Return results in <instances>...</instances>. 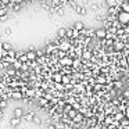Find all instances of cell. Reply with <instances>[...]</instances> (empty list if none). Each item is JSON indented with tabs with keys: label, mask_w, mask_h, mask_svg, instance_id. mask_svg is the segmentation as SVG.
<instances>
[{
	"label": "cell",
	"mask_w": 129,
	"mask_h": 129,
	"mask_svg": "<svg viewBox=\"0 0 129 129\" xmlns=\"http://www.w3.org/2000/svg\"><path fill=\"white\" fill-rule=\"evenodd\" d=\"M72 31H74L72 26H71V28H67V38H72Z\"/></svg>",
	"instance_id": "obj_24"
},
{
	"label": "cell",
	"mask_w": 129,
	"mask_h": 129,
	"mask_svg": "<svg viewBox=\"0 0 129 129\" xmlns=\"http://www.w3.org/2000/svg\"><path fill=\"white\" fill-rule=\"evenodd\" d=\"M76 114H78V112H76V110H70V111H68V115H70V118H74Z\"/></svg>",
	"instance_id": "obj_23"
},
{
	"label": "cell",
	"mask_w": 129,
	"mask_h": 129,
	"mask_svg": "<svg viewBox=\"0 0 129 129\" xmlns=\"http://www.w3.org/2000/svg\"><path fill=\"white\" fill-rule=\"evenodd\" d=\"M114 119H115V121H122V119H123V114H122V112H117Z\"/></svg>",
	"instance_id": "obj_20"
},
{
	"label": "cell",
	"mask_w": 129,
	"mask_h": 129,
	"mask_svg": "<svg viewBox=\"0 0 129 129\" xmlns=\"http://www.w3.org/2000/svg\"><path fill=\"white\" fill-rule=\"evenodd\" d=\"M125 43H128V45H129V35L126 36V40H125Z\"/></svg>",
	"instance_id": "obj_36"
},
{
	"label": "cell",
	"mask_w": 129,
	"mask_h": 129,
	"mask_svg": "<svg viewBox=\"0 0 129 129\" xmlns=\"http://www.w3.org/2000/svg\"><path fill=\"white\" fill-rule=\"evenodd\" d=\"M2 60H3V58H2V56H0V62H2Z\"/></svg>",
	"instance_id": "obj_40"
},
{
	"label": "cell",
	"mask_w": 129,
	"mask_h": 129,
	"mask_svg": "<svg viewBox=\"0 0 129 129\" xmlns=\"http://www.w3.org/2000/svg\"><path fill=\"white\" fill-rule=\"evenodd\" d=\"M114 86L117 87V89H122V86H123L122 81H119V79H117V81L114 82Z\"/></svg>",
	"instance_id": "obj_18"
},
{
	"label": "cell",
	"mask_w": 129,
	"mask_h": 129,
	"mask_svg": "<svg viewBox=\"0 0 129 129\" xmlns=\"http://www.w3.org/2000/svg\"><path fill=\"white\" fill-rule=\"evenodd\" d=\"M72 62H74V58L70 56H65V57H62V58L58 60L60 67H72Z\"/></svg>",
	"instance_id": "obj_1"
},
{
	"label": "cell",
	"mask_w": 129,
	"mask_h": 129,
	"mask_svg": "<svg viewBox=\"0 0 129 129\" xmlns=\"http://www.w3.org/2000/svg\"><path fill=\"white\" fill-rule=\"evenodd\" d=\"M49 129H56V126H53V125H50V126H49Z\"/></svg>",
	"instance_id": "obj_39"
},
{
	"label": "cell",
	"mask_w": 129,
	"mask_h": 129,
	"mask_svg": "<svg viewBox=\"0 0 129 129\" xmlns=\"http://www.w3.org/2000/svg\"><path fill=\"white\" fill-rule=\"evenodd\" d=\"M25 96H26V97H34V96H35V89H28L25 92Z\"/></svg>",
	"instance_id": "obj_17"
},
{
	"label": "cell",
	"mask_w": 129,
	"mask_h": 129,
	"mask_svg": "<svg viewBox=\"0 0 129 129\" xmlns=\"http://www.w3.org/2000/svg\"><path fill=\"white\" fill-rule=\"evenodd\" d=\"M26 57H28L29 61H34V60L38 58V54L35 50H29V51H26Z\"/></svg>",
	"instance_id": "obj_6"
},
{
	"label": "cell",
	"mask_w": 129,
	"mask_h": 129,
	"mask_svg": "<svg viewBox=\"0 0 129 129\" xmlns=\"http://www.w3.org/2000/svg\"><path fill=\"white\" fill-rule=\"evenodd\" d=\"M11 65H13V68H14V70H21V65H22V62H21L18 58H15V61L13 62Z\"/></svg>",
	"instance_id": "obj_9"
},
{
	"label": "cell",
	"mask_w": 129,
	"mask_h": 129,
	"mask_svg": "<svg viewBox=\"0 0 129 129\" xmlns=\"http://www.w3.org/2000/svg\"><path fill=\"white\" fill-rule=\"evenodd\" d=\"M57 36L58 38H65L67 36V28H60L57 32Z\"/></svg>",
	"instance_id": "obj_8"
},
{
	"label": "cell",
	"mask_w": 129,
	"mask_h": 129,
	"mask_svg": "<svg viewBox=\"0 0 129 129\" xmlns=\"http://www.w3.org/2000/svg\"><path fill=\"white\" fill-rule=\"evenodd\" d=\"M25 119H26V121H31V119H34V114H28V115L25 117Z\"/></svg>",
	"instance_id": "obj_29"
},
{
	"label": "cell",
	"mask_w": 129,
	"mask_h": 129,
	"mask_svg": "<svg viewBox=\"0 0 129 129\" xmlns=\"http://www.w3.org/2000/svg\"><path fill=\"white\" fill-rule=\"evenodd\" d=\"M125 45H126L125 42H122L121 39H117V40H114V45H112V47H114L115 51H122L123 49H125Z\"/></svg>",
	"instance_id": "obj_3"
},
{
	"label": "cell",
	"mask_w": 129,
	"mask_h": 129,
	"mask_svg": "<svg viewBox=\"0 0 129 129\" xmlns=\"http://www.w3.org/2000/svg\"><path fill=\"white\" fill-rule=\"evenodd\" d=\"M96 81H97V83H107V78L106 76H103V75H100V76H97V78H96Z\"/></svg>",
	"instance_id": "obj_13"
},
{
	"label": "cell",
	"mask_w": 129,
	"mask_h": 129,
	"mask_svg": "<svg viewBox=\"0 0 129 129\" xmlns=\"http://www.w3.org/2000/svg\"><path fill=\"white\" fill-rule=\"evenodd\" d=\"M110 122H112V118H111V117H107L106 121H104V123H106V125H108Z\"/></svg>",
	"instance_id": "obj_28"
},
{
	"label": "cell",
	"mask_w": 129,
	"mask_h": 129,
	"mask_svg": "<svg viewBox=\"0 0 129 129\" xmlns=\"http://www.w3.org/2000/svg\"><path fill=\"white\" fill-rule=\"evenodd\" d=\"M0 83H3V76L0 75Z\"/></svg>",
	"instance_id": "obj_38"
},
{
	"label": "cell",
	"mask_w": 129,
	"mask_h": 129,
	"mask_svg": "<svg viewBox=\"0 0 129 129\" xmlns=\"http://www.w3.org/2000/svg\"><path fill=\"white\" fill-rule=\"evenodd\" d=\"M74 28H75V29H78V31H82V29L85 28V25H83V22L78 21V22H75V24H74Z\"/></svg>",
	"instance_id": "obj_11"
},
{
	"label": "cell",
	"mask_w": 129,
	"mask_h": 129,
	"mask_svg": "<svg viewBox=\"0 0 129 129\" xmlns=\"http://www.w3.org/2000/svg\"><path fill=\"white\" fill-rule=\"evenodd\" d=\"M34 122H35V123H40L42 121H40L39 117H34Z\"/></svg>",
	"instance_id": "obj_30"
},
{
	"label": "cell",
	"mask_w": 129,
	"mask_h": 129,
	"mask_svg": "<svg viewBox=\"0 0 129 129\" xmlns=\"http://www.w3.org/2000/svg\"><path fill=\"white\" fill-rule=\"evenodd\" d=\"M82 119H83V115H82V114H76L75 117L72 118V121H74V122H75V123H79V122H81Z\"/></svg>",
	"instance_id": "obj_12"
},
{
	"label": "cell",
	"mask_w": 129,
	"mask_h": 129,
	"mask_svg": "<svg viewBox=\"0 0 129 129\" xmlns=\"http://www.w3.org/2000/svg\"><path fill=\"white\" fill-rule=\"evenodd\" d=\"M123 97H129V90H125V92H123Z\"/></svg>",
	"instance_id": "obj_32"
},
{
	"label": "cell",
	"mask_w": 129,
	"mask_h": 129,
	"mask_svg": "<svg viewBox=\"0 0 129 129\" xmlns=\"http://www.w3.org/2000/svg\"><path fill=\"white\" fill-rule=\"evenodd\" d=\"M121 10L129 13V0H122V3H121Z\"/></svg>",
	"instance_id": "obj_7"
},
{
	"label": "cell",
	"mask_w": 129,
	"mask_h": 129,
	"mask_svg": "<svg viewBox=\"0 0 129 129\" xmlns=\"http://www.w3.org/2000/svg\"><path fill=\"white\" fill-rule=\"evenodd\" d=\"M0 2H2V3H4V4H9L11 0H0Z\"/></svg>",
	"instance_id": "obj_34"
},
{
	"label": "cell",
	"mask_w": 129,
	"mask_h": 129,
	"mask_svg": "<svg viewBox=\"0 0 129 129\" xmlns=\"http://www.w3.org/2000/svg\"><path fill=\"white\" fill-rule=\"evenodd\" d=\"M6 107H7V100L2 99V100H0V108H2V110H4Z\"/></svg>",
	"instance_id": "obj_21"
},
{
	"label": "cell",
	"mask_w": 129,
	"mask_h": 129,
	"mask_svg": "<svg viewBox=\"0 0 129 129\" xmlns=\"http://www.w3.org/2000/svg\"><path fill=\"white\" fill-rule=\"evenodd\" d=\"M7 56H10V57H15V56H17V53H15V50L10 49V50H9V54H7Z\"/></svg>",
	"instance_id": "obj_26"
},
{
	"label": "cell",
	"mask_w": 129,
	"mask_h": 129,
	"mask_svg": "<svg viewBox=\"0 0 129 129\" xmlns=\"http://www.w3.org/2000/svg\"><path fill=\"white\" fill-rule=\"evenodd\" d=\"M70 110H72V106H71V104H67V106L64 107V111H65V112H68Z\"/></svg>",
	"instance_id": "obj_27"
},
{
	"label": "cell",
	"mask_w": 129,
	"mask_h": 129,
	"mask_svg": "<svg viewBox=\"0 0 129 129\" xmlns=\"http://www.w3.org/2000/svg\"><path fill=\"white\" fill-rule=\"evenodd\" d=\"M22 6H24V4H21V3H14V6H13V10L17 13V11H20V10H22Z\"/></svg>",
	"instance_id": "obj_14"
},
{
	"label": "cell",
	"mask_w": 129,
	"mask_h": 129,
	"mask_svg": "<svg viewBox=\"0 0 129 129\" xmlns=\"http://www.w3.org/2000/svg\"><path fill=\"white\" fill-rule=\"evenodd\" d=\"M15 3H21V4H24V0H14Z\"/></svg>",
	"instance_id": "obj_35"
},
{
	"label": "cell",
	"mask_w": 129,
	"mask_h": 129,
	"mask_svg": "<svg viewBox=\"0 0 129 129\" xmlns=\"http://www.w3.org/2000/svg\"><path fill=\"white\" fill-rule=\"evenodd\" d=\"M112 129H115V128H112Z\"/></svg>",
	"instance_id": "obj_41"
},
{
	"label": "cell",
	"mask_w": 129,
	"mask_h": 129,
	"mask_svg": "<svg viewBox=\"0 0 129 129\" xmlns=\"http://www.w3.org/2000/svg\"><path fill=\"white\" fill-rule=\"evenodd\" d=\"M11 32H13L11 28H7V29H6V35H7V36H10V35H11Z\"/></svg>",
	"instance_id": "obj_31"
},
{
	"label": "cell",
	"mask_w": 129,
	"mask_h": 129,
	"mask_svg": "<svg viewBox=\"0 0 129 129\" xmlns=\"http://www.w3.org/2000/svg\"><path fill=\"white\" fill-rule=\"evenodd\" d=\"M125 58H126V61H128V65H129V54H128V56L125 57Z\"/></svg>",
	"instance_id": "obj_37"
},
{
	"label": "cell",
	"mask_w": 129,
	"mask_h": 129,
	"mask_svg": "<svg viewBox=\"0 0 129 129\" xmlns=\"http://www.w3.org/2000/svg\"><path fill=\"white\" fill-rule=\"evenodd\" d=\"M128 25H129V22H128Z\"/></svg>",
	"instance_id": "obj_42"
},
{
	"label": "cell",
	"mask_w": 129,
	"mask_h": 129,
	"mask_svg": "<svg viewBox=\"0 0 129 129\" xmlns=\"http://www.w3.org/2000/svg\"><path fill=\"white\" fill-rule=\"evenodd\" d=\"M118 21H119L122 25H128V22H129V13L121 10V11L118 13Z\"/></svg>",
	"instance_id": "obj_2"
},
{
	"label": "cell",
	"mask_w": 129,
	"mask_h": 129,
	"mask_svg": "<svg viewBox=\"0 0 129 129\" xmlns=\"http://www.w3.org/2000/svg\"><path fill=\"white\" fill-rule=\"evenodd\" d=\"M7 54H9V50L3 49V47H2V43H0V56H2V58H3V57H6Z\"/></svg>",
	"instance_id": "obj_15"
},
{
	"label": "cell",
	"mask_w": 129,
	"mask_h": 129,
	"mask_svg": "<svg viewBox=\"0 0 129 129\" xmlns=\"http://www.w3.org/2000/svg\"><path fill=\"white\" fill-rule=\"evenodd\" d=\"M18 125H20V118L14 117L11 119V126H18Z\"/></svg>",
	"instance_id": "obj_19"
},
{
	"label": "cell",
	"mask_w": 129,
	"mask_h": 129,
	"mask_svg": "<svg viewBox=\"0 0 129 129\" xmlns=\"http://www.w3.org/2000/svg\"><path fill=\"white\" fill-rule=\"evenodd\" d=\"M39 103H40V106H47V103H49V100H47V99H40V100H39Z\"/></svg>",
	"instance_id": "obj_25"
},
{
	"label": "cell",
	"mask_w": 129,
	"mask_h": 129,
	"mask_svg": "<svg viewBox=\"0 0 129 129\" xmlns=\"http://www.w3.org/2000/svg\"><path fill=\"white\" fill-rule=\"evenodd\" d=\"M94 35H96V38H97V39H104V38L107 36L106 28H100V29H97V31H94Z\"/></svg>",
	"instance_id": "obj_4"
},
{
	"label": "cell",
	"mask_w": 129,
	"mask_h": 129,
	"mask_svg": "<svg viewBox=\"0 0 129 129\" xmlns=\"http://www.w3.org/2000/svg\"><path fill=\"white\" fill-rule=\"evenodd\" d=\"M2 47L6 49V50H10V49H13V47H11V45H10V43H7V42L2 43Z\"/></svg>",
	"instance_id": "obj_22"
},
{
	"label": "cell",
	"mask_w": 129,
	"mask_h": 129,
	"mask_svg": "<svg viewBox=\"0 0 129 129\" xmlns=\"http://www.w3.org/2000/svg\"><path fill=\"white\" fill-rule=\"evenodd\" d=\"M6 14H9V6H4L0 9V15H6Z\"/></svg>",
	"instance_id": "obj_16"
},
{
	"label": "cell",
	"mask_w": 129,
	"mask_h": 129,
	"mask_svg": "<svg viewBox=\"0 0 129 129\" xmlns=\"http://www.w3.org/2000/svg\"><path fill=\"white\" fill-rule=\"evenodd\" d=\"M51 79H53L54 83H60V82L62 81V74L61 72H54L53 75H51Z\"/></svg>",
	"instance_id": "obj_5"
},
{
	"label": "cell",
	"mask_w": 129,
	"mask_h": 129,
	"mask_svg": "<svg viewBox=\"0 0 129 129\" xmlns=\"http://www.w3.org/2000/svg\"><path fill=\"white\" fill-rule=\"evenodd\" d=\"M125 114H126V115H129V106H126V107H125Z\"/></svg>",
	"instance_id": "obj_33"
},
{
	"label": "cell",
	"mask_w": 129,
	"mask_h": 129,
	"mask_svg": "<svg viewBox=\"0 0 129 129\" xmlns=\"http://www.w3.org/2000/svg\"><path fill=\"white\" fill-rule=\"evenodd\" d=\"M22 115H24L22 108H15V110H14V117H17V118H22Z\"/></svg>",
	"instance_id": "obj_10"
}]
</instances>
